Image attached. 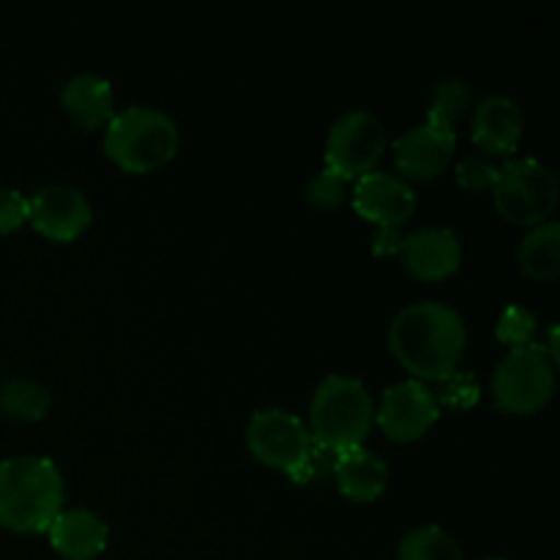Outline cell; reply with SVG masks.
Wrapping results in <instances>:
<instances>
[{
    "label": "cell",
    "mask_w": 560,
    "mask_h": 560,
    "mask_svg": "<svg viewBox=\"0 0 560 560\" xmlns=\"http://www.w3.org/2000/svg\"><path fill=\"white\" fill-rule=\"evenodd\" d=\"M465 320L443 301H416L394 315L388 345L399 364L421 383H441L465 355Z\"/></svg>",
    "instance_id": "obj_1"
},
{
    "label": "cell",
    "mask_w": 560,
    "mask_h": 560,
    "mask_svg": "<svg viewBox=\"0 0 560 560\" xmlns=\"http://www.w3.org/2000/svg\"><path fill=\"white\" fill-rule=\"evenodd\" d=\"M66 481L44 454H20L0 463V525L16 534H42L63 512Z\"/></svg>",
    "instance_id": "obj_2"
},
{
    "label": "cell",
    "mask_w": 560,
    "mask_h": 560,
    "mask_svg": "<svg viewBox=\"0 0 560 560\" xmlns=\"http://www.w3.org/2000/svg\"><path fill=\"white\" fill-rule=\"evenodd\" d=\"M180 129L170 113L159 107L115 109L104 126V151L126 173H151L178 153Z\"/></svg>",
    "instance_id": "obj_3"
},
{
    "label": "cell",
    "mask_w": 560,
    "mask_h": 560,
    "mask_svg": "<svg viewBox=\"0 0 560 560\" xmlns=\"http://www.w3.org/2000/svg\"><path fill=\"white\" fill-rule=\"evenodd\" d=\"M375 424V399L370 388L350 375H328L315 388L310 402L312 443L339 454L345 448L364 446Z\"/></svg>",
    "instance_id": "obj_4"
},
{
    "label": "cell",
    "mask_w": 560,
    "mask_h": 560,
    "mask_svg": "<svg viewBox=\"0 0 560 560\" xmlns=\"http://www.w3.org/2000/svg\"><path fill=\"white\" fill-rule=\"evenodd\" d=\"M492 202L506 222L536 228L550 222L558 206V178L536 156H512L498 164Z\"/></svg>",
    "instance_id": "obj_5"
},
{
    "label": "cell",
    "mask_w": 560,
    "mask_h": 560,
    "mask_svg": "<svg viewBox=\"0 0 560 560\" xmlns=\"http://www.w3.org/2000/svg\"><path fill=\"white\" fill-rule=\"evenodd\" d=\"M552 394H556V364L539 342L509 348L492 372V397L506 413H536L550 402Z\"/></svg>",
    "instance_id": "obj_6"
},
{
    "label": "cell",
    "mask_w": 560,
    "mask_h": 560,
    "mask_svg": "<svg viewBox=\"0 0 560 560\" xmlns=\"http://www.w3.org/2000/svg\"><path fill=\"white\" fill-rule=\"evenodd\" d=\"M388 135L381 115L372 109H348L334 120L326 137V167L345 180L372 173L386 153Z\"/></svg>",
    "instance_id": "obj_7"
},
{
    "label": "cell",
    "mask_w": 560,
    "mask_h": 560,
    "mask_svg": "<svg viewBox=\"0 0 560 560\" xmlns=\"http://www.w3.org/2000/svg\"><path fill=\"white\" fill-rule=\"evenodd\" d=\"M246 448L268 468L293 476L312 452V435L304 421L284 408H262L246 424Z\"/></svg>",
    "instance_id": "obj_8"
},
{
    "label": "cell",
    "mask_w": 560,
    "mask_h": 560,
    "mask_svg": "<svg viewBox=\"0 0 560 560\" xmlns=\"http://www.w3.org/2000/svg\"><path fill=\"white\" fill-rule=\"evenodd\" d=\"M438 419H441V405L435 392L416 377L388 386L381 402L375 405V424L381 427L383 435L397 443L419 441Z\"/></svg>",
    "instance_id": "obj_9"
},
{
    "label": "cell",
    "mask_w": 560,
    "mask_h": 560,
    "mask_svg": "<svg viewBox=\"0 0 560 560\" xmlns=\"http://www.w3.org/2000/svg\"><path fill=\"white\" fill-rule=\"evenodd\" d=\"M27 222L49 241H74L91 228L93 206L71 184H44L27 197Z\"/></svg>",
    "instance_id": "obj_10"
},
{
    "label": "cell",
    "mask_w": 560,
    "mask_h": 560,
    "mask_svg": "<svg viewBox=\"0 0 560 560\" xmlns=\"http://www.w3.org/2000/svg\"><path fill=\"white\" fill-rule=\"evenodd\" d=\"M416 206H419V197L413 186L399 175L372 170L355 178L353 208L377 228L402 230V224L416 213Z\"/></svg>",
    "instance_id": "obj_11"
},
{
    "label": "cell",
    "mask_w": 560,
    "mask_h": 560,
    "mask_svg": "<svg viewBox=\"0 0 560 560\" xmlns=\"http://www.w3.org/2000/svg\"><path fill=\"white\" fill-rule=\"evenodd\" d=\"M399 257H402L405 271L413 273L416 279L441 282V279L452 277L463 262V241L452 228L430 224V228H419L402 235Z\"/></svg>",
    "instance_id": "obj_12"
},
{
    "label": "cell",
    "mask_w": 560,
    "mask_h": 560,
    "mask_svg": "<svg viewBox=\"0 0 560 560\" xmlns=\"http://www.w3.org/2000/svg\"><path fill=\"white\" fill-rule=\"evenodd\" d=\"M392 148L399 173L416 180H427L441 175L452 164L457 135H454V129L424 120V124L402 131Z\"/></svg>",
    "instance_id": "obj_13"
},
{
    "label": "cell",
    "mask_w": 560,
    "mask_h": 560,
    "mask_svg": "<svg viewBox=\"0 0 560 560\" xmlns=\"http://www.w3.org/2000/svg\"><path fill=\"white\" fill-rule=\"evenodd\" d=\"M523 109L503 93H490L474 107L470 140L485 156H512L523 142Z\"/></svg>",
    "instance_id": "obj_14"
},
{
    "label": "cell",
    "mask_w": 560,
    "mask_h": 560,
    "mask_svg": "<svg viewBox=\"0 0 560 560\" xmlns=\"http://www.w3.org/2000/svg\"><path fill=\"white\" fill-rule=\"evenodd\" d=\"M49 545L55 547V552H60L69 560H91L98 552H104L109 539V525L104 523L102 514H96L93 509L74 506L63 509L58 517L52 520V525L47 528Z\"/></svg>",
    "instance_id": "obj_15"
},
{
    "label": "cell",
    "mask_w": 560,
    "mask_h": 560,
    "mask_svg": "<svg viewBox=\"0 0 560 560\" xmlns=\"http://www.w3.org/2000/svg\"><path fill=\"white\" fill-rule=\"evenodd\" d=\"M60 107L82 129L107 126V120L115 115L113 82L96 71H80L60 88Z\"/></svg>",
    "instance_id": "obj_16"
},
{
    "label": "cell",
    "mask_w": 560,
    "mask_h": 560,
    "mask_svg": "<svg viewBox=\"0 0 560 560\" xmlns=\"http://www.w3.org/2000/svg\"><path fill=\"white\" fill-rule=\"evenodd\" d=\"M334 481L345 498L359 503H370L383 495L388 485V465L372 448L353 446L345 448L334 459Z\"/></svg>",
    "instance_id": "obj_17"
},
{
    "label": "cell",
    "mask_w": 560,
    "mask_h": 560,
    "mask_svg": "<svg viewBox=\"0 0 560 560\" xmlns=\"http://www.w3.org/2000/svg\"><path fill=\"white\" fill-rule=\"evenodd\" d=\"M517 262L536 282H552L560 277V224L541 222L520 238Z\"/></svg>",
    "instance_id": "obj_18"
},
{
    "label": "cell",
    "mask_w": 560,
    "mask_h": 560,
    "mask_svg": "<svg viewBox=\"0 0 560 560\" xmlns=\"http://www.w3.org/2000/svg\"><path fill=\"white\" fill-rule=\"evenodd\" d=\"M52 408V392L33 377H5L0 383V410L16 421H42Z\"/></svg>",
    "instance_id": "obj_19"
},
{
    "label": "cell",
    "mask_w": 560,
    "mask_h": 560,
    "mask_svg": "<svg viewBox=\"0 0 560 560\" xmlns=\"http://www.w3.org/2000/svg\"><path fill=\"white\" fill-rule=\"evenodd\" d=\"M397 560H465V552L441 525H419L402 536Z\"/></svg>",
    "instance_id": "obj_20"
},
{
    "label": "cell",
    "mask_w": 560,
    "mask_h": 560,
    "mask_svg": "<svg viewBox=\"0 0 560 560\" xmlns=\"http://www.w3.org/2000/svg\"><path fill=\"white\" fill-rule=\"evenodd\" d=\"M470 107V88L463 77H443L435 82L430 91V107H427V120L438 126L454 129L459 118L468 113Z\"/></svg>",
    "instance_id": "obj_21"
},
{
    "label": "cell",
    "mask_w": 560,
    "mask_h": 560,
    "mask_svg": "<svg viewBox=\"0 0 560 560\" xmlns=\"http://www.w3.org/2000/svg\"><path fill=\"white\" fill-rule=\"evenodd\" d=\"M536 328H539L536 326V315L523 304H509L495 323L498 339L509 348H523V345L534 342Z\"/></svg>",
    "instance_id": "obj_22"
},
{
    "label": "cell",
    "mask_w": 560,
    "mask_h": 560,
    "mask_svg": "<svg viewBox=\"0 0 560 560\" xmlns=\"http://www.w3.org/2000/svg\"><path fill=\"white\" fill-rule=\"evenodd\" d=\"M454 175H457V184L468 191H487L492 189L498 175L495 159L485 156V153H468L457 162L454 167Z\"/></svg>",
    "instance_id": "obj_23"
},
{
    "label": "cell",
    "mask_w": 560,
    "mask_h": 560,
    "mask_svg": "<svg viewBox=\"0 0 560 560\" xmlns=\"http://www.w3.org/2000/svg\"><path fill=\"white\" fill-rule=\"evenodd\" d=\"M345 184L348 180L342 175H337L334 170L323 167L320 173H315L306 184V202L317 211H334L339 202L345 200Z\"/></svg>",
    "instance_id": "obj_24"
},
{
    "label": "cell",
    "mask_w": 560,
    "mask_h": 560,
    "mask_svg": "<svg viewBox=\"0 0 560 560\" xmlns=\"http://www.w3.org/2000/svg\"><path fill=\"white\" fill-rule=\"evenodd\" d=\"M443 388L441 394H435L438 405H448V408H470V405L479 402V377L474 372H452L446 381H441Z\"/></svg>",
    "instance_id": "obj_25"
},
{
    "label": "cell",
    "mask_w": 560,
    "mask_h": 560,
    "mask_svg": "<svg viewBox=\"0 0 560 560\" xmlns=\"http://www.w3.org/2000/svg\"><path fill=\"white\" fill-rule=\"evenodd\" d=\"M334 459H337V454L312 443V452L310 457H306V463L301 465L290 479H293L295 485H317V481L323 479H334Z\"/></svg>",
    "instance_id": "obj_26"
},
{
    "label": "cell",
    "mask_w": 560,
    "mask_h": 560,
    "mask_svg": "<svg viewBox=\"0 0 560 560\" xmlns=\"http://www.w3.org/2000/svg\"><path fill=\"white\" fill-rule=\"evenodd\" d=\"M27 222V197L14 186H0V235Z\"/></svg>",
    "instance_id": "obj_27"
},
{
    "label": "cell",
    "mask_w": 560,
    "mask_h": 560,
    "mask_svg": "<svg viewBox=\"0 0 560 560\" xmlns=\"http://www.w3.org/2000/svg\"><path fill=\"white\" fill-rule=\"evenodd\" d=\"M399 246H402V230L377 228L375 238H372L375 255H399Z\"/></svg>",
    "instance_id": "obj_28"
},
{
    "label": "cell",
    "mask_w": 560,
    "mask_h": 560,
    "mask_svg": "<svg viewBox=\"0 0 560 560\" xmlns=\"http://www.w3.org/2000/svg\"><path fill=\"white\" fill-rule=\"evenodd\" d=\"M541 348H545V353L550 355L552 359V364L558 366V361H560V348H558V323H550V326H547V339L545 342H539Z\"/></svg>",
    "instance_id": "obj_29"
},
{
    "label": "cell",
    "mask_w": 560,
    "mask_h": 560,
    "mask_svg": "<svg viewBox=\"0 0 560 560\" xmlns=\"http://www.w3.org/2000/svg\"><path fill=\"white\" fill-rule=\"evenodd\" d=\"M481 560H506V558H498V556H490V558H481Z\"/></svg>",
    "instance_id": "obj_30"
}]
</instances>
